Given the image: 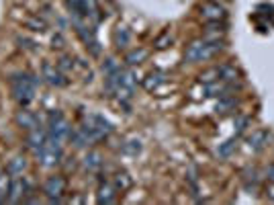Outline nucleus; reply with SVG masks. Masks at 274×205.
Returning <instances> with one entry per match:
<instances>
[{"label":"nucleus","instance_id":"f257e3e1","mask_svg":"<svg viewBox=\"0 0 274 205\" xmlns=\"http://www.w3.org/2000/svg\"><path fill=\"white\" fill-rule=\"evenodd\" d=\"M221 47H223V45H221L219 39H195L184 51V62L195 64V62L209 60L215 54H219Z\"/></svg>","mask_w":274,"mask_h":205},{"label":"nucleus","instance_id":"f03ea898","mask_svg":"<svg viewBox=\"0 0 274 205\" xmlns=\"http://www.w3.org/2000/svg\"><path fill=\"white\" fill-rule=\"evenodd\" d=\"M66 4H68V8H70L76 16H84V19L92 16L94 21L98 19V4H96V0H66Z\"/></svg>","mask_w":274,"mask_h":205},{"label":"nucleus","instance_id":"7ed1b4c3","mask_svg":"<svg viewBox=\"0 0 274 205\" xmlns=\"http://www.w3.org/2000/svg\"><path fill=\"white\" fill-rule=\"evenodd\" d=\"M41 76H43V82H47L49 87H66V84H68L64 72L60 70L58 66L49 64V62H45L41 66Z\"/></svg>","mask_w":274,"mask_h":205},{"label":"nucleus","instance_id":"20e7f679","mask_svg":"<svg viewBox=\"0 0 274 205\" xmlns=\"http://www.w3.org/2000/svg\"><path fill=\"white\" fill-rule=\"evenodd\" d=\"M64 189H66V181L62 177H51V179H47L45 181V187H43V191L49 195V201L51 203H60L62 201L60 197H62Z\"/></svg>","mask_w":274,"mask_h":205},{"label":"nucleus","instance_id":"39448f33","mask_svg":"<svg viewBox=\"0 0 274 205\" xmlns=\"http://www.w3.org/2000/svg\"><path fill=\"white\" fill-rule=\"evenodd\" d=\"M45 138H47V133L41 129V127H35V129H31L29 135H27V144L29 148L35 152V156L45 148Z\"/></svg>","mask_w":274,"mask_h":205},{"label":"nucleus","instance_id":"423d86ee","mask_svg":"<svg viewBox=\"0 0 274 205\" xmlns=\"http://www.w3.org/2000/svg\"><path fill=\"white\" fill-rule=\"evenodd\" d=\"M239 78V70L233 64H223L219 66V80L225 82V84H235Z\"/></svg>","mask_w":274,"mask_h":205},{"label":"nucleus","instance_id":"0eeeda50","mask_svg":"<svg viewBox=\"0 0 274 205\" xmlns=\"http://www.w3.org/2000/svg\"><path fill=\"white\" fill-rule=\"evenodd\" d=\"M268 140H270V133L264 131V129H260V131H254L248 138V146H250V150L258 152V150H262L268 144Z\"/></svg>","mask_w":274,"mask_h":205},{"label":"nucleus","instance_id":"6e6552de","mask_svg":"<svg viewBox=\"0 0 274 205\" xmlns=\"http://www.w3.org/2000/svg\"><path fill=\"white\" fill-rule=\"evenodd\" d=\"M29 189V185L23 181V179H14L10 181V191H8V201L10 203H16V201H21L23 193Z\"/></svg>","mask_w":274,"mask_h":205},{"label":"nucleus","instance_id":"1a4fd4ad","mask_svg":"<svg viewBox=\"0 0 274 205\" xmlns=\"http://www.w3.org/2000/svg\"><path fill=\"white\" fill-rule=\"evenodd\" d=\"M98 203H105V205H109V203H115V199H117V189H115V185H111V183H105V185H100L98 187Z\"/></svg>","mask_w":274,"mask_h":205},{"label":"nucleus","instance_id":"9d476101","mask_svg":"<svg viewBox=\"0 0 274 205\" xmlns=\"http://www.w3.org/2000/svg\"><path fill=\"white\" fill-rule=\"evenodd\" d=\"M203 16L207 21H221L225 16V10L221 8L219 4H211V2H207V4H203Z\"/></svg>","mask_w":274,"mask_h":205},{"label":"nucleus","instance_id":"9b49d317","mask_svg":"<svg viewBox=\"0 0 274 205\" xmlns=\"http://www.w3.org/2000/svg\"><path fill=\"white\" fill-rule=\"evenodd\" d=\"M16 121H19L21 127H25V129L31 131V129H35L39 125V117L33 115L31 111H19V115H16Z\"/></svg>","mask_w":274,"mask_h":205},{"label":"nucleus","instance_id":"f8f14e48","mask_svg":"<svg viewBox=\"0 0 274 205\" xmlns=\"http://www.w3.org/2000/svg\"><path fill=\"white\" fill-rule=\"evenodd\" d=\"M164 80H166V76L162 72H151L143 78V89L145 91H156L160 84H164Z\"/></svg>","mask_w":274,"mask_h":205},{"label":"nucleus","instance_id":"ddd939ff","mask_svg":"<svg viewBox=\"0 0 274 205\" xmlns=\"http://www.w3.org/2000/svg\"><path fill=\"white\" fill-rule=\"evenodd\" d=\"M27 168V160L23 156H14L10 162H8V175H23V170Z\"/></svg>","mask_w":274,"mask_h":205},{"label":"nucleus","instance_id":"4468645a","mask_svg":"<svg viewBox=\"0 0 274 205\" xmlns=\"http://www.w3.org/2000/svg\"><path fill=\"white\" fill-rule=\"evenodd\" d=\"M113 185H115V189H117V191H127L129 187L133 185V181H131V177H129L127 173H117Z\"/></svg>","mask_w":274,"mask_h":205},{"label":"nucleus","instance_id":"2eb2a0df","mask_svg":"<svg viewBox=\"0 0 274 205\" xmlns=\"http://www.w3.org/2000/svg\"><path fill=\"white\" fill-rule=\"evenodd\" d=\"M129 39H131V33H129L125 27H119V29L115 31V43H117L119 49L127 47V45H129Z\"/></svg>","mask_w":274,"mask_h":205},{"label":"nucleus","instance_id":"dca6fc26","mask_svg":"<svg viewBox=\"0 0 274 205\" xmlns=\"http://www.w3.org/2000/svg\"><path fill=\"white\" fill-rule=\"evenodd\" d=\"M84 166H86V170H98L102 166V158L98 152H88L86 158H84Z\"/></svg>","mask_w":274,"mask_h":205},{"label":"nucleus","instance_id":"f3484780","mask_svg":"<svg viewBox=\"0 0 274 205\" xmlns=\"http://www.w3.org/2000/svg\"><path fill=\"white\" fill-rule=\"evenodd\" d=\"M145 58H147V51L145 49H133V51H129V54H127L125 62L129 66H137V64H141Z\"/></svg>","mask_w":274,"mask_h":205},{"label":"nucleus","instance_id":"a211bd4d","mask_svg":"<svg viewBox=\"0 0 274 205\" xmlns=\"http://www.w3.org/2000/svg\"><path fill=\"white\" fill-rule=\"evenodd\" d=\"M199 80H201L203 84H211V82H217V80H219V68H209V70L201 72Z\"/></svg>","mask_w":274,"mask_h":205},{"label":"nucleus","instance_id":"6ab92c4d","mask_svg":"<svg viewBox=\"0 0 274 205\" xmlns=\"http://www.w3.org/2000/svg\"><path fill=\"white\" fill-rule=\"evenodd\" d=\"M8 191H10V179H8V175H0V203H4L8 199Z\"/></svg>","mask_w":274,"mask_h":205},{"label":"nucleus","instance_id":"aec40b11","mask_svg":"<svg viewBox=\"0 0 274 205\" xmlns=\"http://www.w3.org/2000/svg\"><path fill=\"white\" fill-rule=\"evenodd\" d=\"M121 87H123V89H129V91H135L137 78H135L133 72H121Z\"/></svg>","mask_w":274,"mask_h":205},{"label":"nucleus","instance_id":"412c9836","mask_svg":"<svg viewBox=\"0 0 274 205\" xmlns=\"http://www.w3.org/2000/svg\"><path fill=\"white\" fill-rule=\"evenodd\" d=\"M235 102H237V101H235L231 95H227V97H221V99H219V102H217V111H219V113H225L227 109L235 107Z\"/></svg>","mask_w":274,"mask_h":205},{"label":"nucleus","instance_id":"4be33fe9","mask_svg":"<svg viewBox=\"0 0 274 205\" xmlns=\"http://www.w3.org/2000/svg\"><path fill=\"white\" fill-rule=\"evenodd\" d=\"M235 146H237V144H235V138H233V140H227L225 144H221V146L217 148V154H219L221 158H227L229 154L235 150Z\"/></svg>","mask_w":274,"mask_h":205},{"label":"nucleus","instance_id":"5701e85b","mask_svg":"<svg viewBox=\"0 0 274 205\" xmlns=\"http://www.w3.org/2000/svg\"><path fill=\"white\" fill-rule=\"evenodd\" d=\"M119 70H121V68H119L117 60L109 58V60L102 62V72H105V74H113V72H119Z\"/></svg>","mask_w":274,"mask_h":205},{"label":"nucleus","instance_id":"b1692460","mask_svg":"<svg viewBox=\"0 0 274 205\" xmlns=\"http://www.w3.org/2000/svg\"><path fill=\"white\" fill-rule=\"evenodd\" d=\"M123 150H125L127 154H139V152H141V140H129V142L123 146Z\"/></svg>","mask_w":274,"mask_h":205},{"label":"nucleus","instance_id":"393cba45","mask_svg":"<svg viewBox=\"0 0 274 205\" xmlns=\"http://www.w3.org/2000/svg\"><path fill=\"white\" fill-rule=\"evenodd\" d=\"M58 68L66 74V72H70L72 68H74V62H72V58H68V56H64V58H60V62H58Z\"/></svg>","mask_w":274,"mask_h":205},{"label":"nucleus","instance_id":"a878e982","mask_svg":"<svg viewBox=\"0 0 274 205\" xmlns=\"http://www.w3.org/2000/svg\"><path fill=\"white\" fill-rule=\"evenodd\" d=\"M170 43H172V35H170V33L166 31L162 37H158V41H156V47H158V49H166Z\"/></svg>","mask_w":274,"mask_h":205},{"label":"nucleus","instance_id":"bb28decb","mask_svg":"<svg viewBox=\"0 0 274 205\" xmlns=\"http://www.w3.org/2000/svg\"><path fill=\"white\" fill-rule=\"evenodd\" d=\"M27 27L29 29H33V31H45V21H41V19H29L27 21Z\"/></svg>","mask_w":274,"mask_h":205},{"label":"nucleus","instance_id":"cd10ccee","mask_svg":"<svg viewBox=\"0 0 274 205\" xmlns=\"http://www.w3.org/2000/svg\"><path fill=\"white\" fill-rule=\"evenodd\" d=\"M244 181H246V183H250V181H252V183L256 185V183L260 181V177H258V170H256V168H248L246 173H244Z\"/></svg>","mask_w":274,"mask_h":205},{"label":"nucleus","instance_id":"c85d7f7f","mask_svg":"<svg viewBox=\"0 0 274 205\" xmlns=\"http://www.w3.org/2000/svg\"><path fill=\"white\" fill-rule=\"evenodd\" d=\"M248 123H250V119H248V117H237V119H235V127H237V129H235V135L242 133V131L246 129Z\"/></svg>","mask_w":274,"mask_h":205}]
</instances>
